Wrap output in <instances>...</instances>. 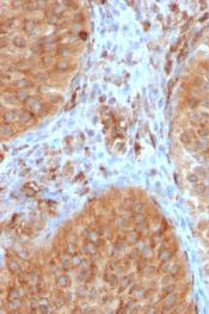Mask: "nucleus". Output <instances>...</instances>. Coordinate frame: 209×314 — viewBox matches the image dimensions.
Listing matches in <instances>:
<instances>
[{
	"instance_id": "1",
	"label": "nucleus",
	"mask_w": 209,
	"mask_h": 314,
	"mask_svg": "<svg viewBox=\"0 0 209 314\" xmlns=\"http://www.w3.org/2000/svg\"><path fill=\"white\" fill-rule=\"evenodd\" d=\"M13 43H14V45H17V47L22 48V47H25V44H26V41H25V38H24V37H22V36H18V37H16V38L13 40Z\"/></svg>"
},
{
	"instance_id": "2",
	"label": "nucleus",
	"mask_w": 209,
	"mask_h": 314,
	"mask_svg": "<svg viewBox=\"0 0 209 314\" xmlns=\"http://www.w3.org/2000/svg\"><path fill=\"white\" fill-rule=\"evenodd\" d=\"M36 3H32V1H29V3H24V10L25 11H32L35 9H37V5H35Z\"/></svg>"
},
{
	"instance_id": "3",
	"label": "nucleus",
	"mask_w": 209,
	"mask_h": 314,
	"mask_svg": "<svg viewBox=\"0 0 209 314\" xmlns=\"http://www.w3.org/2000/svg\"><path fill=\"white\" fill-rule=\"evenodd\" d=\"M7 118H10V121H14L16 120V112H13V111L6 112L5 115H4V120L7 121Z\"/></svg>"
},
{
	"instance_id": "4",
	"label": "nucleus",
	"mask_w": 209,
	"mask_h": 314,
	"mask_svg": "<svg viewBox=\"0 0 209 314\" xmlns=\"http://www.w3.org/2000/svg\"><path fill=\"white\" fill-rule=\"evenodd\" d=\"M35 23L34 22H29V23H26V25H25V30L26 31H31L32 29H35Z\"/></svg>"
},
{
	"instance_id": "5",
	"label": "nucleus",
	"mask_w": 209,
	"mask_h": 314,
	"mask_svg": "<svg viewBox=\"0 0 209 314\" xmlns=\"http://www.w3.org/2000/svg\"><path fill=\"white\" fill-rule=\"evenodd\" d=\"M14 269H19V265H18V263H14V262H11L10 263V270H14Z\"/></svg>"
},
{
	"instance_id": "6",
	"label": "nucleus",
	"mask_w": 209,
	"mask_h": 314,
	"mask_svg": "<svg viewBox=\"0 0 209 314\" xmlns=\"http://www.w3.org/2000/svg\"><path fill=\"white\" fill-rule=\"evenodd\" d=\"M86 37H87V34L84 32V31H81V32H80V38H81V40H86Z\"/></svg>"
},
{
	"instance_id": "7",
	"label": "nucleus",
	"mask_w": 209,
	"mask_h": 314,
	"mask_svg": "<svg viewBox=\"0 0 209 314\" xmlns=\"http://www.w3.org/2000/svg\"><path fill=\"white\" fill-rule=\"evenodd\" d=\"M203 186H204V185H197V188H196V189H197L198 191H203V190H204V188H203Z\"/></svg>"
}]
</instances>
